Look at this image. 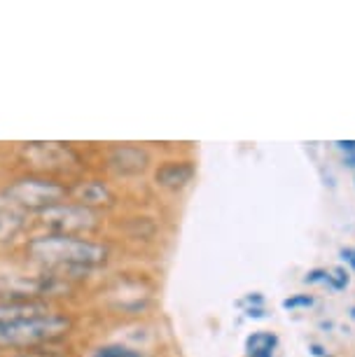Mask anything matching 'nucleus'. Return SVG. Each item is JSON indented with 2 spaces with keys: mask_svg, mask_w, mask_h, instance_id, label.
I'll return each instance as SVG.
<instances>
[{
  "mask_svg": "<svg viewBox=\"0 0 355 357\" xmlns=\"http://www.w3.org/2000/svg\"><path fill=\"white\" fill-rule=\"evenodd\" d=\"M22 257L43 271L80 280L108 268L115 259V245L103 236L36 231L24 241Z\"/></svg>",
  "mask_w": 355,
  "mask_h": 357,
  "instance_id": "obj_1",
  "label": "nucleus"
},
{
  "mask_svg": "<svg viewBox=\"0 0 355 357\" xmlns=\"http://www.w3.org/2000/svg\"><path fill=\"white\" fill-rule=\"evenodd\" d=\"M77 332V318L63 304L54 306L36 318H24L17 322L0 325V357H45L68 343Z\"/></svg>",
  "mask_w": 355,
  "mask_h": 357,
  "instance_id": "obj_2",
  "label": "nucleus"
},
{
  "mask_svg": "<svg viewBox=\"0 0 355 357\" xmlns=\"http://www.w3.org/2000/svg\"><path fill=\"white\" fill-rule=\"evenodd\" d=\"M70 190L73 180L24 171L3 185L0 199H3V204L15 206L22 213L31 215V218H38L50 208H56L66 204V201H70Z\"/></svg>",
  "mask_w": 355,
  "mask_h": 357,
  "instance_id": "obj_3",
  "label": "nucleus"
},
{
  "mask_svg": "<svg viewBox=\"0 0 355 357\" xmlns=\"http://www.w3.org/2000/svg\"><path fill=\"white\" fill-rule=\"evenodd\" d=\"M33 227L38 231L50 234H70V236H100L105 227V213L91 211L75 201H66V204L50 208L43 215L33 220Z\"/></svg>",
  "mask_w": 355,
  "mask_h": 357,
  "instance_id": "obj_4",
  "label": "nucleus"
},
{
  "mask_svg": "<svg viewBox=\"0 0 355 357\" xmlns=\"http://www.w3.org/2000/svg\"><path fill=\"white\" fill-rule=\"evenodd\" d=\"M24 154L26 166L33 173L73 180V175L84 171V159L75 147L66 143H29Z\"/></svg>",
  "mask_w": 355,
  "mask_h": 357,
  "instance_id": "obj_5",
  "label": "nucleus"
},
{
  "mask_svg": "<svg viewBox=\"0 0 355 357\" xmlns=\"http://www.w3.org/2000/svg\"><path fill=\"white\" fill-rule=\"evenodd\" d=\"M150 164H152L150 152H147L143 145H133V143L112 145L108 147V152H105V157H103L105 171L117 180L138 178V175L147 173Z\"/></svg>",
  "mask_w": 355,
  "mask_h": 357,
  "instance_id": "obj_6",
  "label": "nucleus"
},
{
  "mask_svg": "<svg viewBox=\"0 0 355 357\" xmlns=\"http://www.w3.org/2000/svg\"><path fill=\"white\" fill-rule=\"evenodd\" d=\"M70 201L91 208V211L105 213L119 204V194L115 185L105 178H77L73 180Z\"/></svg>",
  "mask_w": 355,
  "mask_h": 357,
  "instance_id": "obj_7",
  "label": "nucleus"
},
{
  "mask_svg": "<svg viewBox=\"0 0 355 357\" xmlns=\"http://www.w3.org/2000/svg\"><path fill=\"white\" fill-rule=\"evenodd\" d=\"M194 175H197V164H194L192 159L173 157V159L159 161L155 166V171H152V183H155L157 190L178 194L192 185Z\"/></svg>",
  "mask_w": 355,
  "mask_h": 357,
  "instance_id": "obj_8",
  "label": "nucleus"
},
{
  "mask_svg": "<svg viewBox=\"0 0 355 357\" xmlns=\"http://www.w3.org/2000/svg\"><path fill=\"white\" fill-rule=\"evenodd\" d=\"M31 215L22 213L10 204H0V250H8L12 245H24V241L31 236L33 227Z\"/></svg>",
  "mask_w": 355,
  "mask_h": 357,
  "instance_id": "obj_9",
  "label": "nucleus"
},
{
  "mask_svg": "<svg viewBox=\"0 0 355 357\" xmlns=\"http://www.w3.org/2000/svg\"><path fill=\"white\" fill-rule=\"evenodd\" d=\"M105 296H108V301H110L112 313H117V315H122V313L138 315L150 304V292H143V289L138 287V282H131V280H117Z\"/></svg>",
  "mask_w": 355,
  "mask_h": 357,
  "instance_id": "obj_10",
  "label": "nucleus"
},
{
  "mask_svg": "<svg viewBox=\"0 0 355 357\" xmlns=\"http://www.w3.org/2000/svg\"><path fill=\"white\" fill-rule=\"evenodd\" d=\"M59 304L43 299H29V301H0V325L3 322H17L24 318H36L47 311H52Z\"/></svg>",
  "mask_w": 355,
  "mask_h": 357,
  "instance_id": "obj_11",
  "label": "nucleus"
},
{
  "mask_svg": "<svg viewBox=\"0 0 355 357\" xmlns=\"http://www.w3.org/2000/svg\"><path fill=\"white\" fill-rule=\"evenodd\" d=\"M84 357H145V353L124 341H103L98 346L89 348V353Z\"/></svg>",
  "mask_w": 355,
  "mask_h": 357,
  "instance_id": "obj_12",
  "label": "nucleus"
},
{
  "mask_svg": "<svg viewBox=\"0 0 355 357\" xmlns=\"http://www.w3.org/2000/svg\"><path fill=\"white\" fill-rule=\"evenodd\" d=\"M278 339L269 332H257L248 339V355L250 357H271Z\"/></svg>",
  "mask_w": 355,
  "mask_h": 357,
  "instance_id": "obj_13",
  "label": "nucleus"
},
{
  "mask_svg": "<svg viewBox=\"0 0 355 357\" xmlns=\"http://www.w3.org/2000/svg\"><path fill=\"white\" fill-rule=\"evenodd\" d=\"M313 299L311 296H306V299H287L285 301V308H294V306H311Z\"/></svg>",
  "mask_w": 355,
  "mask_h": 357,
  "instance_id": "obj_14",
  "label": "nucleus"
},
{
  "mask_svg": "<svg viewBox=\"0 0 355 357\" xmlns=\"http://www.w3.org/2000/svg\"><path fill=\"white\" fill-rule=\"evenodd\" d=\"M5 357H22V355H5Z\"/></svg>",
  "mask_w": 355,
  "mask_h": 357,
  "instance_id": "obj_15",
  "label": "nucleus"
}]
</instances>
